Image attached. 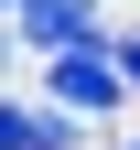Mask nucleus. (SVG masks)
<instances>
[{
    "instance_id": "1",
    "label": "nucleus",
    "mask_w": 140,
    "mask_h": 150,
    "mask_svg": "<svg viewBox=\"0 0 140 150\" xmlns=\"http://www.w3.org/2000/svg\"><path fill=\"white\" fill-rule=\"evenodd\" d=\"M43 75H54V97H65V107H118V97H129V64H118L97 32H86V43H54Z\"/></svg>"
},
{
    "instance_id": "3",
    "label": "nucleus",
    "mask_w": 140,
    "mask_h": 150,
    "mask_svg": "<svg viewBox=\"0 0 140 150\" xmlns=\"http://www.w3.org/2000/svg\"><path fill=\"white\" fill-rule=\"evenodd\" d=\"M118 64H129V97H140V32H129V43H118Z\"/></svg>"
},
{
    "instance_id": "2",
    "label": "nucleus",
    "mask_w": 140,
    "mask_h": 150,
    "mask_svg": "<svg viewBox=\"0 0 140 150\" xmlns=\"http://www.w3.org/2000/svg\"><path fill=\"white\" fill-rule=\"evenodd\" d=\"M22 32H32V43H86V32H97V11H86V0H22Z\"/></svg>"
},
{
    "instance_id": "4",
    "label": "nucleus",
    "mask_w": 140,
    "mask_h": 150,
    "mask_svg": "<svg viewBox=\"0 0 140 150\" xmlns=\"http://www.w3.org/2000/svg\"><path fill=\"white\" fill-rule=\"evenodd\" d=\"M0 11H22V0H0Z\"/></svg>"
},
{
    "instance_id": "5",
    "label": "nucleus",
    "mask_w": 140,
    "mask_h": 150,
    "mask_svg": "<svg viewBox=\"0 0 140 150\" xmlns=\"http://www.w3.org/2000/svg\"><path fill=\"white\" fill-rule=\"evenodd\" d=\"M129 150H140V139H129Z\"/></svg>"
}]
</instances>
